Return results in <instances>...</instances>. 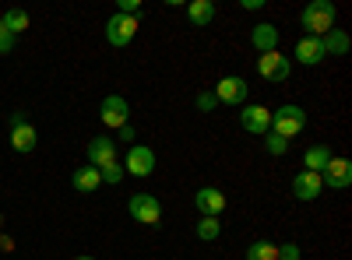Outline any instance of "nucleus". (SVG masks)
Returning a JSON list of instances; mask_svg holds the SVG:
<instances>
[{
  "mask_svg": "<svg viewBox=\"0 0 352 260\" xmlns=\"http://www.w3.org/2000/svg\"><path fill=\"white\" fill-rule=\"evenodd\" d=\"M335 18H338V11H335L331 0H310V4L303 8V14H300L303 28H310V36H314V39L328 36L331 28H335Z\"/></svg>",
  "mask_w": 352,
  "mask_h": 260,
  "instance_id": "1",
  "label": "nucleus"
},
{
  "mask_svg": "<svg viewBox=\"0 0 352 260\" xmlns=\"http://www.w3.org/2000/svg\"><path fill=\"white\" fill-rule=\"evenodd\" d=\"M303 127H307L303 106H278V109L272 113V134H278V137H285V141H292L296 134H303Z\"/></svg>",
  "mask_w": 352,
  "mask_h": 260,
  "instance_id": "2",
  "label": "nucleus"
},
{
  "mask_svg": "<svg viewBox=\"0 0 352 260\" xmlns=\"http://www.w3.org/2000/svg\"><path fill=\"white\" fill-rule=\"evenodd\" d=\"M127 211L141 225H159L162 222V204H159V197H152V193H134L127 200Z\"/></svg>",
  "mask_w": 352,
  "mask_h": 260,
  "instance_id": "3",
  "label": "nucleus"
},
{
  "mask_svg": "<svg viewBox=\"0 0 352 260\" xmlns=\"http://www.w3.org/2000/svg\"><path fill=\"white\" fill-rule=\"evenodd\" d=\"M134 32H138V18H131V14H120L116 11L109 21H106V43L109 46H127L131 39H134Z\"/></svg>",
  "mask_w": 352,
  "mask_h": 260,
  "instance_id": "4",
  "label": "nucleus"
},
{
  "mask_svg": "<svg viewBox=\"0 0 352 260\" xmlns=\"http://www.w3.org/2000/svg\"><path fill=\"white\" fill-rule=\"evenodd\" d=\"M289 71H292L289 56H282L278 49L261 53V56H257V74H261L264 81H285V78H289Z\"/></svg>",
  "mask_w": 352,
  "mask_h": 260,
  "instance_id": "5",
  "label": "nucleus"
},
{
  "mask_svg": "<svg viewBox=\"0 0 352 260\" xmlns=\"http://www.w3.org/2000/svg\"><path fill=\"white\" fill-rule=\"evenodd\" d=\"M124 172H131V176H152L155 172V152L144 148V144H131L127 152V162H124Z\"/></svg>",
  "mask_w": 352,
  "mask_h": 260,
  "instance_id": "6",
  "label": "nucleus"
},
{
  "mask_svg": "<svg viewBox=\"0 0 352 260\" xmlns=\"http://www.w3.org/2000/svg\"><path fill=\"white\" fill-rule=\"evenodd\" d=\"M212 95H215V102H226V106H243L247 102V81L236 78V74H229V78H222L215 84Z\"/></svg>",
  "mask_w": 352,
  "mask_h": 260,
  "instance_id": "7",
  "label": "nucleus"
},
{
  "mask_svg": "<svg viewBox=\"0 0 352 260\" xmlns=\"http://www.w3.org/2000/svg\"><path fill=\"white\" fill-rule=\"evenodd\" d=\"M320 183L324 187H331V190H345L349 183H352V162L349 158H335L331 155V162L320 169Z\"/></svg>",
  "mask_w": 352,
  "mask_h": 260,
  "instance_id": "8",
  "label": "nucleus"
},
{
  "mask_svg": "<svg viewBox=\"0 0 352 260\" xmlns=\"http://www.w3.org/2000/svg\"><path fill=\"white\" fill-rule=\"evenodd\" d=\"M99 117L106 127H124L127 117H131V109H127V99L124 95H106L102 106H99Z\"/></svg>",
  "mask_w": 352,
  "mask_h": 260,
  "instance_id": "9",
  "label": "nucleus"
},
{
  "mask_svg": "<svg viewBox=\"0 0 352 260\" xmlns=\"http://www.w3.org/2000/svg\"><path fill=\"white\" fill-rule=\"evenodd\" d=\"M240 123H243L247 134H261L264 137V134L272 130V109H264V106H243Z\"/></svg>",
  "mask_w": 352,
  "mask_h": 260,
  "instance_id": "10",
  "label": "nucleus"
},
{
  "mask_svg": "<svg viewBox=\"0 0 352 260\" xmlns=\"http://www.w3.org/2000/svg\"><path fill=\"white\" fill-rule=\"evenodd\" d=\"M194 204H197V211H201V215L219 218V215H222V208H226V193H222L219 187H201V190H197V197H194Z\"/></svg>",
  "mask_w": 352,
  "mask_h": 260,
  "instance_id": "11",
  "label": "nucleus"
},
{
  "mask_svg": "<svg viewBox=\"0 0 352 260\" xmlns=\"http://www.w3.org/2000/svg\"><path fill=\"white\" fill-rule=\"evenodd\" d=\"M88 162H92L96 169H106L116 162V141L109 137H92L88 141Z\"/></svg>",
  "mask_w": 352,
  "mask_h": 260,
  "instance_id": "12",
  "label": "nucleus"
},
{
  "mask_svg": "<svg viewBox=\"0 0 352 260\" xmlns=\"http://www.w3.org/2000/svg\"><path fill=\"white\" fill-rule=\"evenodd\" d=\"M320 190H324V183H320V172H300L296 180H292V193H296L300 200H317Z\"/></svg>",
  "mask_w": 352,
  "mask_h": 260,
  "instance_id": "13",
  "label": "nucleus"
},
{
  "mask_svg": "<svg viewBox=\"0 0 352 260\" xmlns=\"http://www.w3.org/2000/svg\"><path fill=\"white\" fill-rule=\"evenodd\" d=\"M278 39H282V32H278L275 25H268V21L254 25V32H250V43H254L257 53H272V49H278Z\"/></svg>",
  "mask_w": 352,
  "mask_h": 260,
  "instance_id": "14",
  "label": "nucleus"
},
{
  "mask_svg": "<svg viewBox=\"0 0 352 260\" xmlns=\"http://www.w3.org/2000/svg\"><path fill=\"white\" fill-rule=\"evenodd\" d=\"M324 56H328L324 46H320V39H314V36H307V39L296 43V60H300L303 67H317Z\"/></svg>",
  "mask_w": 352,
  "mask_h": 260,
  "instance_id": "15",
  "label": "nucleus"
},
{
  "mask_svg": "<svg viewBox=\"0 0 352 260\" xmlns=\"http://www.w3.org/2000/svg\"><path fill=\"white\" fill-rule=\"evenodd\" d=\"M39 144V134H36V127L32 123H21V127H14L11 130V148L14 152H21V155H28Z\"/></svg>",
  "mask_w": 352,
  "mask_h": 260,
  "instance_id": "16",
  "label": "nucleus"
},
{
  "mask_svg": "<svg viewBox=\"0 0 352 260\" xmlns=\"http://www.w3.org/2000/svg\"><path fill=\"white\" fill-rule=\"evenodd\" d=\"M71 187H74V190H81V193H92V190H99V187H102L99 169H96V165H85V169H78L74 176H71Z\"/></svg>",
  "mask_w": 352,
  "mask_h": 260,
  "instance_id": "17",
  "label": "nucleus"
},
{
  "mask_svg": "<svg viewBox=\"0 0 352 260\" xmlns=\"http://www.w3.org/2000/svg\"><path fill=\"white\" fill-rule=\"evenodd\" d=\"M187 18H190V25H208L215 18V4H212V0H190V4H187Z\"/></svg>",
  "mask_w": 352,
  "mask_h": 260,
  "instance_id": "18",
  "label": "nucleus"
},
{
  "mask_svg": "<svg viewBox=\"0 0 352 260\" xmlns=\"http://www.w3.org/2000/svg\"><path fill=\"white\" fill-rule=\"evenodd\" d=\"M320 46H324L328 56H342V53H349V36L342 28H331L328 36H320Z\"/></svg>",
  "mask_w": 352,
  "mask_h": 260,
  "instance_id": "19",
  "label": "nucleus"
},
{
  "mask_svg": "<svg viewBox=\"0 0 352 260\" xmlns=\"http://www.w3.org/2000/svg\"><path fill=\"white\" fill-rule=\"evenodd\" d=\"M303 162H307V172H320V169L331 162V148H324V144H314Z\"/></svg>",
  "mask_w": 352,
  "mask_h": 260,
  "instance_id": "20",
  "label": "nucleus"
},
{
  "mask_svg": "<svg viewBox=\"0 0 352 260\" xmlns=\"http://www.w3.org/2000/svg\"><path fill=\"white\" fill-rule=\"evenodd\" d=\"M247 260H278V246H275V243L257 239V243H250V246H247Z\"/></svg>",
  "mask_w": 352,
  "mask_h": 260,
  "instance_id": "21",
  "label": "nucleus"
},
{
  "mask_svg": "<svg viewBox=\"0 0 352 260\" xmlns=\"http://www.w3.org/2000/svg\"><path fill=\"white\" fill-rule=\"evenodd\" d=\"M0 18H4V28H8L11 36H21L25 28H28V14H25V11H18V8H14V11H8V14H0Z\"/></svg>",
  "mask_w": 352,
  "mask_h": 260,
  "instance_id": "22",
  "label": "nucleus"
},
{
  "mask_svg": "<svg viewBox=\"0 0 352 260\" xmlns=\"http://www.w3.org/2000/svg\"><path fill=\"white\" fill-rule=\"evenodd\" d=\"M219 233H222V222H219V218H208V215H204V218L197 222V236H201L204 243L219 239Z\"/></svg>",
  "mask_w": 352,
  "mask_h": 260,
  "instance_id": "23",
  "label": "nucleus"
},
{
  "mask_svg": "<svg viewBox=\"0 0 352 260\" xmlns=\"http://www.w3.org/2000/svg\"><path fill=\"white\" fill-rule=\"evenodd\" d=\"M264 148H268V155H285L289 152V141L268 130V134H264Z\"/></svg>",
  "mask_w": 352,
  "mask_h": 260,
  "instance_id": "24",
  "label": "nucleus"
},
{
  "mask_svg": "<svg viewBox=\"0 0 352 260\" xmlns=\"http://www.w3.org/2000/svg\"><path fill=\"white\" fill-rule=\"evenodd\" d=\"M99 176H102L106 183H120V180H124V165H120V162H113V165L99 169Z\"/></svg>",
  "mask_w": 352,
  "mask_h": 260,
  "instance_id": "25",
  "label": "nucleus"
},
{
  "mask_svg": "<svg viewBox=\"0 0 352 260\" xmlns=\"http://www.w3.org/2000/svg\"><path fill=\"white\" fill-rule=\"evenodd\" d=\"M278 260H300V246H296V243L278 246Z\"/></svg>",
  "mask_w": 352,
  "mask_h": 260,
  "instance_id": "26",
  "label": "nucleus"
},
{
  "mask_svg": "<svg viewBox=\"0 0 352 260\" xmlns=\"http://www.w3.org/2000/svg\"><path fill=\"white\" fill-rule=\"evenodd\" d=\"M215 106H219V102H215V95H212V92H201V95H197V109L208 113V109H215Z\"/></svg>",
  "mask_w": 352,
  "mask_h": 260,
  "instance_id": "27",
  "label": "nucleus"
},
{
  "mask_svg": "<svg viewBox=\"0 0 352 260\" xmlns=\"http://www.w3.org/2000/svg\"><path fill=\"white\" fill-rule=\"evenodd\" d=\"M14 49V36L11 32H0V53H11Z\"/></svg>",
  "mask_w": 352,
  "mask_h": 260,
  "instance_id": "28",
  "label": "nucleus"
},
{
  "mask_svg": "<svg viewBox=\"0 0 352 260\" xmlns=\"http://www.w3.org/2000/svg\"><path fill=\"white\" fill-rule=\"evenodd\" d=\"M243 8H247V11H261L264 0H243Z\"/></svg>",
  "mask_w": 352,
  "mask_h": 260,
  "instance_id": "29",
  "label": "nucleus"
},
{
  "mask_svg": "<svg viewBox=\"0 0 352 260\" xmlns=\"http://www.w3.org/2000/svg\"><path fill=\"white\" fill-rule=\"evenodd\" d=\"M120 137H124V141H134V127L124 123V127H120Z\"/></svg>",
  "mask_w": 352,
  "mask_h": 260,
  "instance_id": "30",
  "label": "nucleus"
},
{
  "mask_svg": "<svg viewBox=\"0 0 352 260\" xmlns=\"http://www.w3.org/2000/svg\"><path fill=\"white\" fill-rule=\"evenodd\" d=\"M21 123H28V120H25V113H14V117H11V130L21 127Z\"/></svg>",
  "mask_w": 352,
  "mask_h": 260,
  "instance_id": "31",
  "label": "nucleus"
},
{
  "mask_svg": "<svg viewBox=\"0 0 352 260\" xmlns=\"http://www.w3.org/2000/svg\"><path fill=\"white\" fill-rule=\"evenodd\" d=\"M0 32H8V28H4V18H0Z\"/></svg>",
  "mask_w": 352,
  "mask_h": 260,
  "instance_id": "32",
  "label": "nucleus"
},
{
  "mask_svg": "<svg viewBox=\"0 0 352 260\" xmlns=\"http://www.w3.org/2000/svg\"><path fill=\"white\" fill-rule=\"evenodd\" d=\"M74 260H96V257H74Z\"/></svg>",
  "mask_w": 352,
  "mask_h": 260,
  "instance_id": "33",
  "label": "nucleus"
}]
</instances>
